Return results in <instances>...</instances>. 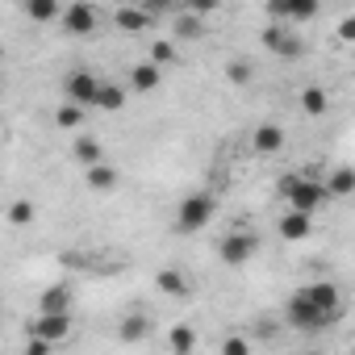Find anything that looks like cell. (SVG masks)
<instances>
[{
  "label": "cell",
  "mask_w": 355,
  "mask_h": 355,
  "mask_svg": "<svg viewBox=\"0 0 355 355\" xmlns=\"http://www.w3.org/2000/svg\"><path fill=\"white\" fill-rule=\"evenodd\" d=\"M280 193H284V201H288V209L293 214H309L313 218V209H322L326 201H330V193H326V184L322 180H313V175H284L280 180Z\"/></svg>",
  "instance_id": "cell-1"
},
{
  "label": "cell",
  "mask_w": 355,
  "mask_h": 355,
  "mask_svg": "<svg viewBox=\"0 0 355 355\" xmlns=\"http://www.w3.org/2000/svg\"><path fill=\"white\" fill-rule=\"evenodd\" d=\"M214 209H218L214 193H189L180 201V209H175V230L180 234H201L214 222Z\"/></svg>",
  "instance_id": "cell-2"
},
{
  "label": "cell",
  "mask_w": 355,
  "mask_h": 355,
  "mask_svg": "<svg viewBox=\"0 0 355 355\" xmlns=\"http://www.w3.org/2000/svg\"><path fill=\"white\" fill-rule=\"evenodd\" d=\"M101 76L96 71H88V67H76L67 80H63V96H67V105H80V109H96V96H101Z\"/></svg>",
  "instance_id": "cell-3"
},
{
  "label": "cell",
  "mask_w": 355,
  "mask_h": 355,
  "mask_svg": "<svg viewBox=\"0 0 355 355\" xmlns=\"http://www.w3.org/2000/svg\"><path fill=\"white\" fill-rule=\"evenodd\" d=\"M255 251H259V239H255L251 230H230V234L218 243V259H222L226 268H247V263L255 259Z\"/></svg>",
  "instance_id": "cell-4"
},
{
  "label": "cell",
  "mask_w": 355,
  "mask_h": 355,
  "mask_svg": "<svg viewBox=\"0 0 355 355\" xmlns=\"http://www.w3.org/2000/svg\"><path fill=\"white\" fill-rule=\"evenodd\" d=\"M284 322L293 326V330H301V334H309V330H322V326H330V322H338L334 313H322L318 305H309V301H301L297 293L284 301Z\"/></svg>",
  "instance_id": "cell-5"
},
{
  "label": "cell",
  "mask_w": 355,
  "mask_h": 355,
  "mask_svg": "<svg viewBox=\"0 0 355 355\" xmlns=\"http://www.w3.org/2000/svg\"><path fill=\"white\" fill-rule=\"evenodd\" d=\"M63 34H71V38H92L96 34V26H101V13L88 5V0H76V5H67L63 9Z\"/></svg>",
  "instance_id": "cell-6"
},
{
  "label": "cell",
  "mask_w": 355,
  "mask_h": 355,
  "mask_svg": "<svg viewBox=\"0 0 355 355\" xmlns=\"http://www.w3.org/2000/svg\"><path fill=\"white\" fill-rule=\"evenodd\" d=\"M297 297L301 301H309V305H318L322 313H343V293H338V284L334 280H313V284H301L297 288Z\"/></svg>",
  "instance_id": "cell-7"
},
{
  "label": "cell",
  "mask_w": 355,
  "mask_h": 355,
  "mask_svg": "<svg viewBox=\"0 0 355 355\" xmlns=\"http://www.w3.org/2000/svg\"><path fill=\"white\" fill-rule=\"evenodd\" d=\"M30 338H42V343H63L71 338V313H38L30 322Z\"/></svg>",
  "instance_id": "cell-8"
},
{
  "label": "cell",
  "mask_w": 355,
  "mask_h": 355,
  "mask_svg": "<svg viewBox=\"0 0 355 355\" xmlns=\"http://www.w3.org/2000/svg\"><path fill=\"white\" fill-rule=\"evenodd\" d=\"M259 38H263V46H268L272 55H280V59H301V55H305L301 34H293V30H284V26H268Z\"/></svg>",
  "instance_id": "cell-9"
},
{
  "label": "cell",
  "mask_w": 355,
  "mask_h": 355,
  "mask_svg": "<svg viewBox=\"0 0 355 355\" xmlns=\"http://www.w3.org/2000/svg\"><path fill=\"white\" fill-rule=\"evenodd\" d=\"M268 13L276 21H313L318 17V0H272Z\"/></svg>",
  "instance_id": "cell-10"
},
{
  "label": "cell",
  "mask_w": 355,
  "mask_h": 355,
  "mask_svg": "<svg viewBox=\"0 0 355 355\" xmlns=\"http://www.w3.org/2000/svg\"><path fill=\"white\" fill-rule=\"evenodd\" d=\"M113 26H117L121 34H146V30L155 26V17H150L142 5H121V9L113 13Z\"/></svg>",
  "instance_id": "cell-11"
},
{
  "label": "cell",
  "mask_w": 355,
  "mask_h": 355,
  "mask_svg": "<svg viewBox=\"0 0 355 355\" xmlns=\"http://www.w3.org/2000/svg\"><path fill=\"white\" fill-rule=\"evenodd\" d=\"M171 34L180 38V42H197V38H205V21H201V13H193L189 5H180V13H175V26H171Z\"/></svg>",
  "instance_id": "cell-12"
},
{
  "label": "cell",
  "mask_w": 355,
  "mask_h": 355,
  "mask_svg": "<svg viewBox=\"0 0 355 355\" xmlns=\"http://www.w3.org/2000/svg\"><path fill=\"white\" fill-rule=\"evenodd\" d=\"M159 84H163V67H155L150 59H142V63L130 67V88L134 92H155Z\"/></svg>",
  "instance_id": "cell-13"
},
{
  "label": "cell",
  "mask_w": 355,
  "mask_h": 355,
  "mask_svg": "<svg viewBox=\"0 0 355 355\" xmlns=\"http://www.w3.org/2000/svg\"><path fill=\"white\" fill-rule=\"evenodd\" d=\"M251 146H255V155H276V150L284 146V130H280L276 121H263V125H255Z\"/></svg>",
  "instance_id": "cell-14"
},
{
  "label": "cell",
  "mask_w": 355,
  "mask_h": 355,
  "mask_svg": "<svg viewBox=\"0 0 355 355\" xmlns=\"http://www.w3.org/2000/svg\"><path fill=\"white\" fill-rule=\"evenodd\" d=\"M276 230H280V239H288V243H301V239H309L313 234V218L309 214H284L280 222H276Z\"/></svg>",
  "instance_id": "cell-15"
},
{
  "label": "cell",
  "mask_w": 355,
  "mask_h": 355,
  "mask_svg": "<svg viewBox=\"0 0 355 355\" xmlns=\"http://www.w3.org/2000/svg\"><path fill=\"white\" fill-rule=\"evenodd\" d=\"M197 343H201V334H197L189 322H180V326H171V330H167V347H171V355H197Z\"/></svg>",
  "instance_id": "cell-16"
},
{
  "label": "cell",
  "mask_w": 355,
  "mask_h": 355,
  "mask_svg": "<svg viewBox=\"0 0 355 355\" xmlns=\"http://www.w3.org/2000/svg\"><path fill=\"white\" fill-rule=\"evenodd\" d=\"M155 288L167 293V297H189V276H184V268H159Z\"/></svg>",
  "instance_id": "cell-17"
},
{
  "label": "cell",
  "mask_w": 355,
  "mask_h": 355,
  "mask_svg": "<svg viewBox=\"0 0 355 355\" xmlns=\"http://www.w3.org/2000/svg\"><path fill=\"white\" fill-rule=\"evenodd\" d=\"M38 313H71V288L67 284H51L38 297Z\"/></svg>",
  "instance_id": "cell-18"
},
{
  "label": "cell",
  "mask_w": 355,
  "mask_h": 355,
  "mask_svg": "<svg viewBox=\"0 0 355 355\" xmlns=\"http://www.w3.org/2000/svg\"><path fill=\"white\" fill-rule=\"evenodd\" d=\"M71 155H76V163H80L84 171H88V167H101V163H105V150H101V142H96V138H88V134L71 142Z\"/></svg>",
  "instance_id": "cell-19"
},
{
  "label": "cell",
  "mask_w": 355,
  "mask_h": 355,
  "mask_svg": "<svg viewBox=\"0 0 355 355\" xmlns=\"http://www.w3.org/2000/svg\"><path fill=\"white\" fill-rule=\"evenodd\" d=\"M146 334H150V318L146 313H125L121 326H117V338L121 343H142Z\"/></svg>",
  "instance_id": "cell-20"
},
{
  "label": "cell",
  "mask_w": 355,
  "mask_h": 355,
  "mask_svg": "<svg viewBox=\"0 0 355 355\" xmlns=\"http://www.w3.org/2000/svg\"><path fill=\"white\" fill-rule=\"evenodd\" d=\"M84 180H88L92 193H113V189H117V167H109V163L88 167V171H84Z\"/></svg>",
  "instance_id": "cell-21"
},
{
  "label": "cell",
  "mask_w": 355,
  "mask_h": 355,
  "mask_svg": "<svg viewBox=\"0 0 355 355\" xmlns=\"http://www.w3.org/2000/svg\"><path fill=\"white\" fill-rule=\"evenodd\" d=\"M326 193L330 197H351L355 193V167H334L326 175Z\"/></svg>",
  "instance_id": "cell-22"
},
{
  "label": "cell",
  "mask_w": 355,
  "mask_h": 355,
  "mask_svg": "<svg viewBox=\"0 0 355 355\" xmlns=\"http://www.w3.org/2000/svg\"><path fill=\"white\" fill-rule=\"evenodd\" d=\"M301 109H305L309 117H322V113L330 109V96H326V88H318V84L301 88Z\"/></svg>",
  "instance_id": "cell-23"
},
{
  "label": "cell",
  "mask_w": 355,
  "mask_h": 355,
  "mask_svg": "<svg viewBox=\"0 0 355 355\" xmlns=\"http://www.w3.org/2000/svg\"><path fill=\"white\" fill-rule=\"evenodd\" d=\"M150 63H155V67H175V63H180L175 42H171V38H155V42H150Z\"/></svg>",
  "instance_id": "cell-24"
},
{
  "label": "cell",
  "mask_w": 355,
  "mask_h": 355,
  "mask_svg": "<svg viewBox=\"0 0 355 355\" xmlns=\"http://www.w3.org/2000/svg\"><path fill=\"white\" fill-rule=\"evenodd\" d=\"M26 17H30V21H63V9L55 5V0H30V5H26Z\"/></svg>",
  "instance_id": "cell-25"
},
{
  "label": "cell",
  "mask_w": 355,
  "mask_h": 355,
  "mask_svg": "<svg viewBox=\"0 0 355 355\" xmlns=\"http://www.w3.org/2000/svg\"><path fill=\"white\" fill-rule=\"evenodd\" d=\"M121 105H125V88L105 80V84H101V96H96V109H105V113H117Z\"/></svg>",
  "instance_id": "cell-26"
},
{
  "label": "cell",
  "mask_w": 355,
  "mask_h": 355,
  "mask_svg": "<svg viewBox=\"0 0 355 355\" xmlns=\"http://www.w3.org/2000/svg\"><path fill=\"white\" fill-rule=\"evenodd\" d=\"M226 80H230L234 88H247V84L255 80V67H251V59H230V63H226Z\"/></svg>",
  "instance_id": "cell-27"
},
{
  "label": "cell",
  "mask_w": 355,
  "mask_h": 355,
  "mask_svg": "<svg viewBox=\"0 0 355 355\" xmlns=\"http://www.w3.org/2000/svg\"><path fill=\"white\" fill-rule=\"evenodd\" d=\"M80 121H84V109H80V105H67V101H63V105L55 109V125H59V130H76Z\"/></svg>",
  "instance_id": "cell-28"
},
{
  "label": "cell",
  "mask_w": 355,
  "mask_h": 355,
  "mask_svg": "<svg viewBox=\"0 0 355 355\" xmlns=\"http://www.w3.org/2000/svg\"><path fill=\"white\" fill-rule=\"evenodd\" d=\"M34 222V201H13L9 205V226H30Z\"/></svg>",
  "instance_id": "cell-29"
},
{
  "label": "cell",
  "mask_w": 355,
  "mask_h": 355,
  "mask_svg": "<svg viewBox=\"0 0 355 355\" xmlns=\"http://www.w3.org/2000/svg\"><path fill=\"white\" fill-rule=\"evenodd\" d=\"M222 355H251L247 334H226V338H222Z\"/></svg>",
  "instance_id": "cell-30"
},
{
  "label": "cell",
  "mask_w": 355,
  "mask_h": 355,
  "mask_svg": "<svg viewBox=\"0 0 355 355\" xmlns=\"http://www.w3.org/2000/svg\"><path fill=\"white\" fill-rule=\"evenodd\" d=\"M338 42H355V13L338 21Z\"/></svg>",
  "instance_id": "cell-31"
},
{
  "label": "cell",
  "mask_w": 355,
  "mask_h": 355,
  "mask_svg": "<svg viewBox=\"0 0 355 355\" xmlns=\"http://www.w3.org/2000/svg\"><path fill=\"white\" fill-rule=\"evenodd\" d=\"M26 355H51V343H42V338H30V343H26Z\"/></svg>",
  "instance_id": "cell-32"
},
{
  "label": "cell",
  "mask_w": 355,
  "mask_h": 355,
  "mask_svg": "<svg viewBox=\"0 0 355 355\" xmlns=\"http://www.w3.org/2000/svg\"><path fill=\"white\" fill-rule=\"evenodd\" d=\"M305 355H326V351H305Z\"/></svg>",
  "instance_id": "cell-33"
}]
</instances>
